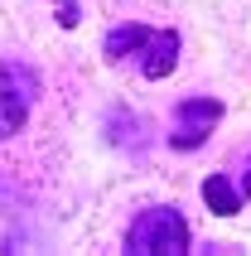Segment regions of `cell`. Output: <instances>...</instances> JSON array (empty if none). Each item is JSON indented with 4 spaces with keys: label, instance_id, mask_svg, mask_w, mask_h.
<instances>
[{
    "label": "cell",
    "instance_id": "obj_1",
    "mask_svg": "<svg viewBox=\"0 0 251 256\" xmlns=\"http://www.w3.org/2000/svg\"><path fill=\"white\" fill-rule=\"evenodd\" d=\"M188 242H194V232H188L184 213L169 208V203L145 208V213L126 228V252L130 256H184Z\"/></svg>",
    "mask_w": 251,
    "mask_h": 256
},
{
    "label": "cell",
    "instance_id": "obj_5",
    "mask_svg": "<svg viewBox=\"0 0 251 256\" xmlns=\"http://www.w3.org/2000/svg\"><path fill=\"white\" fill-rule=\"evenodd\" d=\"M106 130H112V140L121 145V150H145V136H150V121H145V116H130L126 106H116V112L106 116Z\"/></svg>",
    "mask_w": 251,
    "mask_h": 256
},
{
    "label": "cell",
    "instance_id": "obj_9",
    "mask_svg": "<svg viewBox=\"0 0 251 256\" xmlns=\"http://www.w3.org/2000/svg\"><path fill=\"white\" fill-rule=\"evenodd\" d=\"M237 194H242V198H251V155H246V164H242V184H237Z\"/></svg>",
    "mask_w": 251,
    "mask_h": 256
},
{
    "label": "cell",
    "instance_id": "obj_8",
    "mask_svg": "<svg viewBox=\"0 0 251 256\" xmlns=\"http://www.w3.org/2000/svg\"><path fill=\"white\" fill-rule=\"evenodd\" d=\"M54 5H58V24L78 29V20H82V14H78V0H54Z\"/></svg>",
    "mask_w": 251,
    "mask_h": 256
},
{
    "label": "cell",
    "instance_id": "obj_4",
    "mask_svg": "<svg viewBox=\"0 0 251 256\" xmlns=\"http://www.w3.org/2000/svg\"><path fill=\"white\" fill-rule=\"evenodd\" d=\"M136 54H140V72L150 82H160V78H169V72L179 68V34L174 29H150Z\"/></svg>",
    "mask_w": 251,
    "mask_h": 256
},
{
    "label": "cell",
    "instance_id": "obj_6",
    "mask_svg": "<svg viewBox=\"0 0 251 256\" xmlns=\"http://www.w3.org/2000/svg\"><path fill=\"white\" fill-rule=\"evenodd\" d=\"M203 203H208L218 218H237L242 213V194L232 188L227 174H208V179H203Z\"/></svg>",
    "mask_w": 251,
    "mask_h": 256
},
{
    "label": "cell",
    "instance_id": "obj_3",
    "mask_svg": "<svg viewBox=\"0 0 251 256\" xmlns=\"http://www.w3.org/2000/svg\"><path fill=\"white\" fill-rule=\"evenodd\" d=\"M218 121H222V102H218V97H184L179 106H174L169 145H174V150H198V145L212 136Z\"/></svg>",
    "mask_w": 251,
    "mask_h": 256
},
{
    "label": "cell",
    "instance_id": "obj_7",
    "mask_svg": "<svg viewBox=\"0 0 251 256\" xmlns=\"http://www.w3.org/2000/svg\"><path fill=\"white\" fill-rule=\"evenodd\" d=\"M145 34H150V24H121V29H112V34H106V44H102L106 63H126V58L145 44Z\"/></svg>",
    "mask_w": 251,
    "mask_h": 256
},
{
    "label": "cell",
    "instance_id": "obj_2",
    "mask_svg": "<svg viewBox=\"0 0 251 256\" xmlns=\"http://www.w3.org/2000/svg\"><path fill=\"white\" fill-rule=\"evenodd\" d=\"M39 97V78L20 58H0V140L20 136V126L29 121V106Z\"/></svg>",
    "mask_w": 251,
    "mask_h": 256
}]
</instances>
